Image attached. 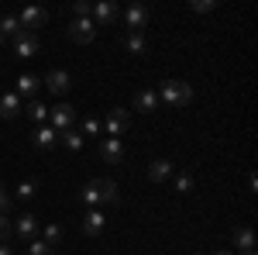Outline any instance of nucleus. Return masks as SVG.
I'll return each mask as SVG.
<instances>
[{
  "label": "nucleus",
  "instance_id": "1",
  "mask_svg": "<svg viewBox=\"0 0 258 255\" xmlns=\"http://www.w3.org/2000/svg\"><path fill=\"white\" fill-rule=\"evenodd\" d=\"M155 93H159V100L169 104V107H189V104H193V86L182 83V79H165Z\"/></svg>",
  "mask_w": 258,
  "mask_h": 255
},
{
  "label": "nucleus",
  "instance_id": "2",
  "mask_svg": "<svg viewBox=\"0 0 258 255\" xmlns=\"http://www.w3.org/2000/svg\"><path fill=\"white\" fill-rule=\"evenodd\" d=\"M148 18H152V11L145 4H131L127 11H120V21H124L127 31H145L148 28Z\"/></svg>",
  "mask_w": 258,
  "mask_h": 255
},
{
  "label": "nucleus",
  "instance_id": "3",
  "mask_svg": "<svg viewBox=\"0 0 258 255\" xmlns=\"http://www.w3.org/2000/svg\"><path fill=\"white\" fill-rule=\"evenodd\" d=\"M127 128H131V111H127V107H114L110 118H107V124H103V131L110 138H124Z\"/></svg>",
  "mask_w": 258,
  "mask_h": 255
},
{
  "label": "nucleus",
  "instance_id": "4",
  "mask_svg": "<svg viewBox=\"0 0 258 255\" xmlns=\"http://www.w3.org/2000/svg\"><path fill=\"white\" fill-rule=\"evenodd\" d=\"M45 21H48V11L45 7H24L18 14L21 31H31V35H38V28H45Z\"/></svg>",
  "mask_w": 258,
  "mask_h": 255
},
{
  "label": "nucleus",
  "instance_id": "5",
  "mask_svg": "<svg viewBox=\"0 0 258 255\" xmlns=\"http://www.w3.org/2000/svg\"><path fill=\"white\" fill-rule=\"evenodd\" d=\"M93 38H97V24H93L90 18H73V24H69V41L90 45Z\"/></svg>",
  "mask_w": 258,
  "mask_h": 255
},
{
  "label": "nucleus",
  "instance_id": "6",
  "mask_svg": "<svg viewBox=\"0 0 258 255\" xmlns=\"http://www.w3.org/2000/svg\"><path fill=\"white\" fill-rule=\"evenodd\" d=\"M38 52H41V38H38V35L21 31L18 38H14V56H18V59H35Z\"/></svg>",
  "mask_w": 258,
  "mask_h": 255
},
{
  "label": "nucleus",
  "instance_id": "7",
  "mask_svg": "<svg viewBox=\"0 0 258 255\" xmlns=\"http://www.w3.org/2000/svg\"><path fill=\"white\" fill-rule=\"evenodd\" d=\"M73 121H76V111H73L69 104L48 107V128H55V131H66V128H73Z\"/></svg>",
  "mask_w": 258,
  "mask_h": 255
},
{
  "label": "nucleus",
  "instance_id": "8",
  "mask_svg": "<svg viewBox=\"0 0 258 255\" xmlns=\"http://www.w3.org/2000/svg\"><path fill=\"white\" fill-rule=\"evenodd\" d=\"M11 235L24 238V241H35V235H38V217L35 214H21L18 221H11Z\"/></svg>",
  "mask_w": 258,
  "mask_h": 255
},
{
  "label": "nucleus",
  "instance_id": "9",
  "mask_svg": "<svg viewBox=\"0 0 258 255\" xmlns=\"http://www.w3.org/2000/svg\"><path fill=\"white\" fill-rule=\"evenodd\" d=\"M41 83L48 86V93H55V97H66V93H69V86H73V76H69L66 69H52V73L41 79Z\"/></svg>",
  "mask_w": 258,
  "mask_h": 255
},
{
  "label": "nucleus",
  "instance_id": "10",
  "mask_svg": "<svg viewBox=\"0 0 258 255\" xmlns=\"http://www.w3.org/2000/svg\"><path fill=\"white\" fill-rule=\"evenodd\" d=\"M120 18V7L114 4V0H100V4H93V24H114V21Z\"/></svg>",
  "mask_w": 258,
  "mask_h": 255
},
{
  "label": "nucleus",
  "instance_id": "11",
  "mask_svg": "<svg viewBox=\"0 0 258 255\" xmlns=\"http://www.w3.org/2000/svg\"><path fill=\"white\" fill-rule=\"evenodd\" d=\"M100 159L110 162V166H117L120 159H124V141L120 138H100Z\"/></svg>",
  "mask_w": 258,
  "mask_h": 255
},
{
  "label": "nucleus",
  "instance_id": "12",
  "mask_svg": "<svg viewBox=\"0 0 258 255\" xmlns=\"http://www.w3.org/2000/svg\"><path fill=\"white\" fill-rule=\"evenodd\" d=\"M31 141H35V148H38V152H52V148L59 145V131H55V128H48V124H38V131L31 135Z\"/></svg>",
  "mask_w": 258,
  "mask_h": 255
},
{
  "label": "nucleus",
  "instance_id": "13",
  "mask_svg": "<svg viewBox=\"0 0 258 255\" xmlns=\"http://www.w3.org/2000/svg\"><path fill=\"white\" fill-rule=\"evenodd\" d=\"M41 90V79L35 76V73H21L18 76V86H14V93H18L21 100L28 97V100H35V93Z\"/></svg>",
  "mask_w": 258,
  "mask_h": 255
},
{
  "label": "nucleus",
  "instance_id": "14",
  "mask_svg": "<svg viewBox=\"0 0 258 255\" xmlns=\"http://www.w3.org/2000/svg\"><path fill=\"white\" fill-rule=\"evenodd\" d=\"M21 111H24V100H21L18 93H14V90L0 97V118H4V121H14V118L21 114Z\"/></svg>",
  "mask_w": 258,
  "mask_h": 255
},
{
  "label": "nucleus",
  "instance_id": "15",
  "mask_svg": "<svg viewBox=\"0 0 258 255\" xmlns=\"http://www.w3.org/2000/svg\"><path fill=\"white\" fill-rule=\"evenodd\" d=\"M159 93L155 90H138V97H135V111H141V114H152V111H159Z\"/></svg>",
  "mask_w": 258,
  "mask_h": 255
},
{
  "label": "nucleus",
  "instance_id": "16",
  "mask_svg": "<svg viewBox=\"0 0 258 255\" xmlns=\"http://www.w3.org/2000/svg\"><path fill=\"white\" fill-rule=\"evenodd\" d=\"M172 176V162L169 159H152L148 162V179L152 183H162V179H169Z\"/></svg>",
  "mask_w": 258,
  "mask_h": 255
},
{
  "label": "nucleus",
  "instance_id": "17",
  "mask_svg": "<svg viewBox=\"0 0 258 255\" xmlns=\"http://www.w3.org/2000/svg\"><path fill=\"white\" fill-rule=\"evenodd\" d=\"M124 48L131 52V56H145V48H148V41H145V31H124Z\"/></svg>",
  "mask_w": 258,
  "mask_h": 255
},
{
  "label": "nucleus",
  "instance_id": "18",
  "mask_svg": "<svg viewBox=\"0 0 258 255\" xmlns=\"http://www.w3.org/2000/svg\"><path fill=\"white\" fill-rule=\"evenodd\" d=\"M76 203H83V207H100V203H103V200H100V190H97V179H90L80 193H76Z\"/></svg>",
  "mask_w": 258,
  "mask_h": 255
},
{
  "label": "nucleus",
  "instance_id": "19",
  "mask_svg": "<svg viewBox=\"0 0 258 255\" xmlns=\"http://www.w3.org/2000/svg\"><path fill=\"white\" fill-rule=\"evenodd\" d=\"M97 190H100V200L103 203H114V207L120 203V193H117V183L114 179H97Z\"/></svg>",
  "mask_w": 258,
  "mask_h": 255
},
{
  "label": "nucleus",
  "instance_id": "20",
  "mask_svg": "<svg viewBox=\"0 0 258 255\" xmlns=\"http://www.w3.org/2000/svg\"><path fill=\"white\" fill-rule=\"evenodd\" d=\"M103 224H107V217L100 214V211H86V217H83V231L93 238V235H100L103 231Z\"/></svg>",
  "mask_w": 258,
  "mask_h": 255
},
{
  "label": "nucleus",
  "instance_id": "21",
  "mask_svg": "<svg viewBox=\"0 0 258 255\" xmlns=\"http://www.w3.org/2000/svg\"><path fill=\"white\" fill-rule=\"evenodd\" d=\"M234 245H238L241 252H255V231L251 228H234Z\"/></svg>",
  "mask_w": 258,
  "mask_h": 255
},
{
  "label": "nucleus",
  "instance_id": "22",
  "mask_svg": "<svg viewBox=\"0 0 258 255\" xmlns=\"http://www.w3.org/2000/svg\"><path fill=\"white\" fill-rule=\"evenodd\" d=\"M59 141L66 145V148H69V152H80V148H83V141H86V138H83L80 131H76V128H66V131H59Z\"/></svg>",
  "mask_w": 258,
  "mask_h": 255
},
{
  "label": "nucleus",
  "instance_id": "23",
  "mask_svg": "<svg viewBox=\"0 0 258 255\" xmlns=\"http://www.w3.org/2000/svg\"><path fill=\"white\" fill-rule=\"evenodd\" d=\"M4 35H11V38H18V35H21L18 14H4V18H0V38H4Z\"/></svg>",
  "mask_w": 258,
  "mask_h": 255
},
{
  "label": "nucleus",
  "instance_id": "24",
  "mask_svg": "<svg viewBox=\"0 0 258 255\" xmlns=\"http://www.w3.org/2000/svg\"><path fill=\"white\" fill-rule=\"evenodd\" d=\"M28 118L35 121V124H48V107H45L41 100H31V104H28Z\"/></svg>",
  "mask_w": 258,
  "mask_h": 255
},
{
  "label": "nucleus",
  "instance_id": "25",
  "mask_svg": "<svg viewBox=\"0 0 258 255\" xmlns=\"http://www.w3.org/2000/svg\"><path fill=\"white\" fill-rule=\"evenodd\" d=\"M41 241H45L48 248H55V245L62 241V228L59 224H45V238H41Z\"/></svg>",
  "mask_w": 258,
  "mask_h": 255
},
{
  "label": "nucleus",
  "instance_id": "26",
  "mask_svg": "<svg viewBox=\"0 0 258 255\" xmlns=\"http://www.w3.org/2000/svg\"><path fill=\"white\" fill-rule=\"evenodd\" d=\"M35 193H38V179H24V183H18V200H31Z\"/></svg>",
  "mask_w": 258,
  "mask_h": 255
},
{
  "label": "nucleus",
  "instance_id": "27",
  "mask_svg": "<svg viewBox=\"0 0 258 255\" xmlns=\"http://www.w3.org/2000/svg\"><path fill=\"white\" fill-rule=\"evenodd\" d=\"M97 135H103L100 118H86V121H83V138H97Z\"/></svg>",
  "mask_w": 258,
  "mask_h": 255
},
{
  "label": "nucleus",
  "instance_id": "28",
  "mask_svg": "<svg viewBox=\"0 0 258 255\" xmlns=\"http://www.w3.org/2000/svg\"><path fill=\"white\" fill-rule=\"evenodd\" d=\"M193 190V176L182 169V173H176V193H189Z\"/></svg>",
  "mask_w": 258,
  "mask_h": 255
},
{
  "label": "nucleus",
  "instance_id": "29",
  "mask_svg": "<svg viewBox=\"0 0 258 255\" xmlns=\"http://www.w3.org/2000/svg\"><path fill=\"white\" fill-rule=\"evenodd\" d=\"M28 255H55V252H52L45 241H38V238H35V241H28Z\"/></svg>",
  "mask_w": 258,
  "mask_h": 255
},
{
  "label": "nucleus",
  "instance_id": "30",
  "mask_svg": "<svg viewBox=\"0 0 258 255\" xmlns=\"http://www.w3.org/2000/svg\"><path fill=\"white\" fill-rule=\"evenodd\" d=\"M90 14H93V7H90L86 0H76V4H73V18H90Z\"/></svg>",
  "mask_w": 258,
  "mask_h": 255
},
{
  "label": "nucleus",
  "instance_id": "31",
  "mask_svg": "<svg viewBox=\"0 0 258 255\" xmlns=\"http://www.w3.org/2000/svg\"><path fill=\"white\" fill-rule=\"evenodd\" d=\"M214 7H217L214 0H193V11H197V14H210Z\"/></svg>",
  "mask_w": 258,
  "mask_h": 255
},
{
  "label": "nucleus",
  "instance_id": "32",
  "mask_svg": "<svg viewBox=\"0 0 258 255\" xmlns=\"http://www.w3.org/2000/svg\"><path fill=\"white\" fill-rule=\"evenodd\" d=\"M7 238H11V217L0 214V241H7Z\"/></svg>",
  "mask_w": 258,
  "mask_h": 255
},
{
  "label": "nucleus",
  "instance_id": "33",
  "mask_svg": "<svg viewBox=\"0 0 258 255\" xmlns=\"http://www.w3.org/2000/svg\"><path fill=\"white\" fill-rule=\"evenodd\" d=\"M11 211V193L4 190V183H0V214H7Z\"/></svg>",
  "mask_w": 258,
  "mask_h": 255
},
{
  "label": "nucleus",
  "instance_id": "34",
  "mask_svg": "<svg viewBox=\"0 0 258 255\" xmlns=\"http://www.w3.org/2000/svg\"><path fill=\"white\" fill-rule=\"evenodd\" d=\"M0 255H11V245L7 241H0Z\"/></svg>",
  "mask_w": 258,
  "mask_h": 255
},
{
  "label": "nucleus",
  "instance_id": "35",
  "mask_svg": "<svg viewBox=\"0 0 258 255\" xmlns=\"http://www.w3.org/2000/svg\"><path fill=\"white\" fill-rule=\"evenodd\" d=\"M241 255H258V252H241Z\"/></svg>",
  "mask_w": 258,
  "mask_h": 255
},
{
  "label": "nucleus",
  "instance_id": "36",
  "mask_svg": "<svg viewBox=\"0 0 258 255\" xmlns=\"http://www.w3.org/2000/svg\"><path fill=\"white\" fill-rule=\"evenodd\" d=\"M217 255H234V252H217Z\"/></svg>",
  "mask_w": 258,
  "mask_h": 255
},
{
  "label": "nucleus",
  "instance_id": "37",
  "mask_svg": "<svg viewBox=\"0 0 258 255\" xmlns=\"http://www.w3.org/2000/svg\"><path fill=\"white\" fill-rule=\"evenodd\" d=\"M193 255H203V252H193Z\"/></svg>",
  "mask_w": 258,
  "mask_h": 255
},
{
  "label": "nucleus",
  "instance_id": "38",
  "mask_svg": "<svg viewBox=\"0 0 258 255\" xmlns=\"http://www.w3.org/2000/svg\"><path fill=\"white\" fill-rule=\"evenodd\" d=\"M0 45H4V38H0Z\"/></svg>",
  "mask_w": 258,
  "mask_h": 255
}]
</instances>
